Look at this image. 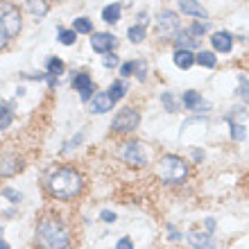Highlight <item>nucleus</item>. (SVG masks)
<instances>
[{
  "instance_id": "nucleus-1",
  "label": "nucleus",
  "mask_w": 249,
  "mask_h": 249,
  "mask_svg": "<svg viewBox=\"0 0 249 249\" xmlns=\"http://www.w3.org/2000/svg\"><path fill=\"white\" fill-rule=\"evenodd\" d=\"M36 245L39 249H68V229L59 217H43L36 229Z\"/></svg>"
},
{
  "instance_id": "nucleus-2",
  "label": "nucleus",
  "mask_w": 249,
  "mask_h": 249,
  "mask_svg": "<svg viewBox=\"0 0 249 249\" xmlns=\"http://www.w3.org/2000/svg\"><path fill=\"white\" fill-rule=\"evenodd\" d=\"M82 186H84V179L77 170L72 168H59L54 170L50 177H48V188L54 197L59 199H72L82 193Z\"/></svg>"
},
{
  "instance_id": "nucleus-3",
  "label": "nucleus",
  "mask_w": 249,
  "mask_h": 249,
  "mask_svg": "<svg viewBox=\"0 0 249 249\" xmlns=\"http://www.w3.org/2000/svg\"><path fill=\"white\" fill-rule=\"evenodd\" d=\"M157 172H159V179L165 181V184H181L186 179V175H188V165L179 157H175V154H165L159 161Z\"/></svg>"
},
{
  "instance_id": "nucleus-4",
  "label": "nucleus",
  "mask_w": 249,
  "mask_h": 249,
  "mask_svg": "<svg viewBox=\"0 0 249 249\" xmlns=\"http://www.w3.org/2000/svg\"><path fill=\"white\" fill-rule=\"evenodd\" d=\"M0 25H2V30L7 32L9 39L20 32V14L9 2H0Z\"/></svg>"
},
{
  "instance_id": "nucleus-5",
  "label": "nucleus",
  "mask_w": 249,
  "mask_h": 249,
  "mask_svg": "<svg viewBox=\"0 0 249 249\" xmlns=\"http://www.w3.org/2000/svg\"><path fill=\"white\" fill-rule=\"evenodd\" d=\"M138 120H141V116H138L136 109H129V107H124V109H120V113L113 118L111 123V129L116 131V134H127V131H134L138 127Z\"/></svg>"
},
{
  "instance_id": "nucleus-6",
  "label": "nucleus",
  "mask_w": 249,
  "mask_h": 249,
  "mask_svg": "<svg viewBox=\"0 0 249 249\" xmlns=\"http://www.w3.org/2000/svg\"><path fill=\"white\" fill-rule=\"evenodd\" d=\"M120 157H123L124 163L134 165V168H143V165L147 163V152H145V147L141 143H136V141L124 143L123 150H120Z\"/></svg>"
},
{
  "instance_id": "nucleus-7",
  "label": "nucleus",
  "mask_w": 249,
  "mask_h": 249,
  "mask_svg": "<svg viewBox=\"0 0 249 249\" xmlns=\"http://www.w3.org/2000/svg\"><path fill=\"white\" fill-rule=\"evenodd\" d=\"M157 27H159V34H161V36H170V34L177 36V27H179L177 14L172 12V9H163V12L157 16Z\"/></svg>"
},
{
  "instance_id": "nucleus-8",
  "label": "nucleus",
  "mask_w": 249,
  "mask_h": 249,
  "mask_svg": "<svg viewBox=\"0 0 249 249\" xmlns=\"http://www.w3.org/2000/svg\"><path fill=\"white\" fill-rule=\"evenodd\" d=\"M116 46H118V39L109 32H98L91 36V48L100 54H109Z\"/></svg>"
},
{
  "instance_id": "nucleus-9",
  "label": "nucleus",
  "mask_w": 249,
  "mask_h": 249,
  "mask_svg": "<svg viewBox=\"0 0 249 249\" xmlns=\"http://www.w3.org/2000/svg\"><path fill=\"white\" fill-rule=\"evenodd\" d=\"M184 107L186 109H193V111H206V109H209L206 100H204L197 91H186L184 93Z\"/></svg>"
},
{
  "instance_id": "nucleus-10",
  "label": "nucleus",
  "mask_w": 249,
  "mask_h": 249,
  "mask_svg": "<svg viewBox=\"0 0 249 249\" xmlns=\"http://www.w3.org/2000/svg\"><path fill=\"white\" fill-rule=\"evenodd\" d=\"M179 12L188 14V16H195V18H206L209 14L197 0H179Z\"/></svg>"
},
{
  "instance_id": "nucleus-11",
  "label": "nucleus",
  "mask_w": 249,
  "mask_h": 249,
  "mask_svg": "<svg viewBox=\"0 0 249 249\" xmlns=\"http://www.w3.org/2000/svg\"><path fill=\"white\" fill-rule=\"evenodd\" d=\"M111 107H113L111 95H109V93H98V95L93 98L91 111H93V113H105V111H109Z\"/></svg>"
},
{
  "instance_id": "nucleus-12",
  "label": "nucleus",
  "mask_w": 249,
  "mask_h": 249,
  "mask_svg": "<svg viewBox=\"0 0 249 249\" xmlns=\"http://www.w3.org/2000/svg\"><path fill=\"white\" fill-rule=\"evenodd\" d=\"M211 43H213V48H215V50H220V53H229L233 39H231L229 32H215L213 36H211Z\"/></svg>"
},
{
  "instance_id": "nucleus-13",
  "label": "nucleus",
  "mask_w": 249,
  "mask_h": 249,
  "mask_svg": "<svg viewBox=\"0 0 249 249\" xmlns=\"http://www.w3.org/2000/svg\"><path fill=\"white\" fill-rule=\"evenodd\" d=\"M172 59H175V64L179 66V68H190V66L195 64V57H193V53H190V50H181V48H179V50H175V54H172Z\"/></svg>"
},
{
  "instance_id": "nucleus-14",
  "label": "nucleus",
  "mask_w": 249,
  "mask_h": 249,
  "mask_svg": "<svg viewBox=\"0 0 249 249\" xmlns=\"http://www.w3.org/2000/svg\"><path fill=\"white\" fill-rule=\"evenodd\" d=\"M175 43H177L181 50L197 48V39H193V34H190L188 30H181V32H177V36H175Z\"/></svg>"
},
{
  "instance_id": "nucleus-15",
  "label": "nucleus",
  "mask_w": 249,
  "mask_h": 249,
  "mask_svg": "<svg viewBox=\"0 0 249 249\" xmlns=\"http://www.w3.org/2000/svg\"><path fill=\"white\" fill-rule=\"evenodd\" d=\"M188 243L197 249H213V240H211L209 233H206V236H202V233H190Z\"/></svg>"
},
{
  "instance_id": "nucleus-16",
  "label": "nucleus",
  "mask_w": 249,
  "mask_h": 249,
  "mask_svg": "<svg viewBox=\"0 0 249 249\" xmlns=\"http://www.w3.org/2000/svg\"><path fill=\"white\" fill-rule=\"evenodd\" d=\"M12 116H14V107L9 102H0V129H7L12 124Z\"/></svg>"
},
{
  "instance_id": "nucleus-17",
  "label": "nucleus",
  "mask_w": 249,
  "mask_h": 249,
  "mask_svg": "<svg viewBox=\"0 0 249 249\" xmlns=\"http://www.w3.org/2000/svg\"><path fill=\"white\" fill-rule=\"evenodd\" d=\"M102 20H107V23H118L120 20V5L118 2H113V5H107L105 9H102Z\"/></svg>"
},
{
  "instance_id": "nucleus-18",
  "label": "nucleus",
  "mask_w": 249,
  "mask_h": 249,
  "mask_svg": "<svg viewBox=\"0 0 249 249\" xmlns=\"http://www.w3.org/2000/svg\"><path fill=\"white\" fill-rule=\"evenodd\" d=\"M46 68H48V72H50V75H53V77H59L61 72L66 71L64 61H61L59 57H50V59L46 61Z\"/></svg>"
},
{
  "instance_id": "nucleus-19",
  "label": "nucleus",
  "mask_w": 249,
  "mask_h": 249,
  "mask_svg": "<svg viewBox=\"0 0 249 249\" xmlns=\"http://www.w3.org/2000/svg\"><path fill=\"white\" fill-rule=\"evenodd\" d=\"M195 59H197V64H199V66H204V68H213V66L217 64L215 54H213V53H209V50H202V53L197 54Z\"/></svg>"
},
{
  "instance_id": "nucleus-20",
  "label": "nucleus",
  "mask_w": 249,
  "mask_h": 249,
  "mask_svg": "<svg viewBox=\"0 0 249 249\" xmlns=\"http://www.w3.org/2000/svg\"><path fill=\"white\" fill-rule=\"evenodd\" d=\"M27 9L34 12L36 16H43L48 12V2L46 0H27Z\"/></svg>"
},
{
  "instance_id": "nucleus-21",
  "label": "nucleus",
  "mask_w": 249,
  "mask_h": 249,
  "mask_svg": "<svg viewBox=\"0 0 249 249\" xmlns=\"http://www.w3.org/2000/svg\"><path fill=\"white\" fill-rule=\"evenodd\" d=\"M124 93H127V84H124V82H113V86H111V91H109V95H111V100L113 102H118L120 98H123Z\"/></svg>"
},
{
  "instance_id": "nucleus-22",
  "label": "nucleus",
  "mask_w": 249,
  "mask_h": 249,
  "mask_svg": "<svg viewBox=\"0 0 249 249\" xmlns=\"http://www.w3.org/2000/svg\"><path fill=\"white\" fill-rule=\"evenodd\" d=\"M72 86H75L77 91H84V89H91L93 82H91V77H89V75H84V72H79L77 77L72 79Z\"/></svg>"
},
{
  "instance_id": "nucleus-23",
  "label": "nucleus",
  "mask_w": 249,
  "mask_h": 249,
  "mask_svg": "<svg viewBox=\"0 0 249 249\" xmlns=\"http://www.w3.org/2000/svg\"><path fill=\"white\" fill-rule=\"evenodd\" d=\"M72 30H75V32H82V34H89L93 30V23L89 18H77L72 23Z\"/></svg>"
},
{
  "instance_id": "nucleus-24",
  "label": "nucleus",
  "mask_w": 249,
  "mask_h": 249,
  "mask_svg": "<svg viewBox=\"0 0 249 249\" xmlns=\"http://www.w3.org/2000/svg\"><path fill=\"white\" fill-rule=\"evenodd\" d=\"M143 39H145V27L143 25L129 27V41H131V43H141Z\"/></svg>"
},
{
  "instance_id": "nucleus-25",
  "label": "nucleus",
  "mask_w": 249,
  "mask_h": 249,
  "mask_svg": "<svg viewBox=\"0 0 249 249\" xmlns=\"http://www.w3.org/2000/svg\"><path fill=\"white\" fill-rule=\"evenodd\" d=\"M227 123H229V127H231V136L236 138V141H243L245 138V127L243 124H238L236 120H231V118H227Z\"/></svg>"
},
{
  "instance_id": "nucleus-26",
  "label": "nucleus",
  "mask_w": 249,
  "mask_h": 249,
  "mask_svg": "<svg viewBox=\"0 0 249 249\" xmlns=\"http://www.w3.org/2000/svg\"><path fill=\"white\" fill-rule=\"evenodd\" d=\"M75 39H77V32H75V30H59V41L64 46H72Z\"/></svg>"
},
{
  "instance_id": "nucleus-27",
  "label": "nucleus",
  "mask_w": 249,
  "mask_h": 249,
  "mask_svg": "<svg viewBox=\"0 0 249 249\" xmlns=\"http://www.w3.org/2000/svg\"><path fill=\"white\" fill-rule=\"evenodd\" d=\"M16 168H18V165H14V161H9L7 157L0 159V175H2V177H9V175H12Z\"/></svg>"
},
{
  "instance_id": "nucleus-28",
  "label": "nucleus",
  "mask_w": 249,
  "mask_h": 249,
  "mask_svg": "<svg viewBox=\"0 0 249 249\" xmlns=\"http://www.w3.org/2000/svg\"><path fill=\"white\" fill-rule=\"evenodd\" d=\"M161 100H163V105L168 111H179V105H177V98L172 95V93H163L161 95Z\"/></svg>"
},
{
  "instance_id": "nucleus-29",
  "label": "nucleus",
  "mask_w": 249,
  "mask_h": 249,
  "mask_svg": "<svg viewBox=\"0 0 249 249\" xmlns=\"http://www.w3.org/2000/svg\"><path fill=\"white\" fill-rule=\"evenodd\" d=\"M136 66H138L136 61H124V64L120 66V75H123V77H129L131 72L136 71Z\"/></svg>"
},
{
  "instance_id": "nucleus-30",
  "label": "nucleus",
  "mask_w": 249,
  "mask_h": 249,
  "mask_svg": "<svg viewBox=\"0 0 249 249\" xmlns=\"http://www.w3.org/2000/svg\"><path fill=\"white\" fill-rule=\"evenodd\" d=\"M206 30H209V25H206V23H193V25L188 27V32L195 34V36H202Z\"/></svg>"
},
{
  "instance_id": "nucleus-31",
  "label": "nucleus",
  "mask_w": 249,
  "mask_h": 249,
  "mask_svg": "<svg viewBox=\"0 0 249 249\" xmlns=\"http://www.w3.org/2000/svg\"><path fill=\"white\" fill-rule=\"evenodd\" d=\"M2 193H5V197H7V199H12V202H20V195H18V193H16V190H12V188H5V190H2Z\"/></svg>"
},
{
  "instance_id": "nucleus-32",
  "label": "nucleus",
  "mask_w": 249,
  "mask_h": 249,
  "mask_svg": "<svg viewBox=\"0 0 249 249\" xmlns=\"http://www.w3.org/2000/svg\"><path fill=\"white\" fill-rule=\"evenodd\" d=\"M105 66H109V68H113V66H118V57L116 54H105Z\"/></svg>"
},
{
  "instance_id": "nucleus-33",
  "label": "nucleus",
  "mask_w": 249,
  "mask_h": 249,
  "mask_svg": "<svg viewBox=\"0 0 249 249\" xmlns=\"http://www.w3.org/2000/svg\"><path fill=\"white\" fill-rule=\"evenodd\" d=\"M102 220H105V222H113V220H116V213H111V211H102Z\"/></svg>"
},
{
  "instance_id": "nucleus-34",
  "label": "nucleus",
  "mask_w": 249,
  "mask_h": 249,
  "mask_svg": "<svg viewBox=\"0 0 249 249\" xmlns=\"http://www.w3.org/2000/svg\"><path fill=\"white\" fill-rule=\"evenodd\" d=\"M7 41H9V36H7V32L2 30V25H0V50L7 46Z\"/></svg>"
},
{
  "instance_id": "nucleus-35",
  "label": "nucleus",
  "mask_w": 249,
  "mask_h": 249,
  "mask_svg": "<svg viewBox=\"0 0 249 249\" xmlns=\"http://www.w3.org/2000/svg\"><path fill=\"white\" fill-rule=\"evenodd\" d=\"M118 249H131V240H129V238H123V240H118Z\"/></svg>"
},
{
  "instance_id": "nucleus-36",
  "label": "nucleus",
  "mask_w": 249,
  "mask_h": 249,
  "mask_svg": "<svg viewBox=\"0 0 249 249\" xmlns=\"http://www.w3.org/2000/svg\"><path fill=\"white\" fill-rule=\"evenodd\" d=\"M79 95H82V100L86 102V100H89V98L93 95V86H91V89H84V91H79Z\"/></svg>"
},
{
  "instance_id": "nucleus-37",
  "label": "nucleus",
  "mask_w": 249,
  "mask_h": 249,
  "mask_svg": "<svg viewBox=\"0 0 249 249\" xmlns=\"http://www.w3.org/2000/svg\"><path fill=\"white\" fill-rule=\"evenodd\" d=\"M193 157H195V161H202V159H204V152L202 150H193Z\"/></svg>"
},
{
  "instance_id": "nucleus-38",
  "label": "nucleus",
  "mask_w": 249,
  "mask_h": 249,
  "mask_svg": "<svg viewBox=\"0 0 249 249\" xmlns=\"http://www.w3.org/2000/svg\"><path fill=\"white\" fill-rule=\"evenodd\" d=\"M0 249H9V245H7V243H2V240H0Z\"/></svg>"
}]
</instances>
